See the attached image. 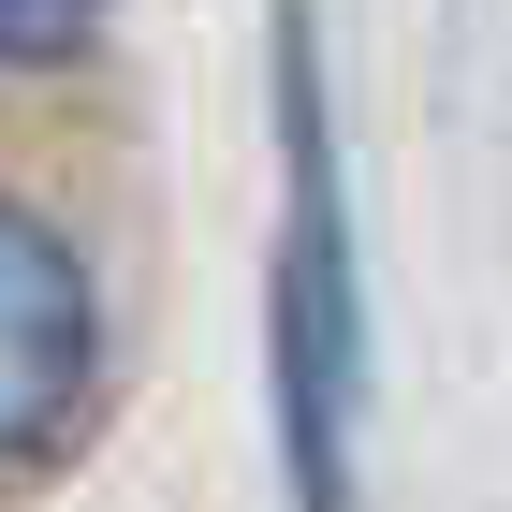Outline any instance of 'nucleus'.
<instances>
[{
	"label": "nucleus",
	"instance_id": "1",
	"mask_svg": "<svg viewBox=\"0 0 512 512\" xmlns=\"http://www.w3.org/2000/svg\"><path fill=\"white\" fill-rule=\"evenodd\" d=\"M278 132H293V220H278V454L293 512H352V220L322 147L308 30H278Z\"/></svg>",
	"mask_w": 512,
	"mask_h": 512
},
{
	"label": "nucleus",
	"instance_id": "2",
	"mask_svg": "<svg viewBox=\"0 0 512 512\" xmlns=\"http://www.w3.org/2000/svg\"><path fill=\"white\" fill-rule=\"evenodd\" d=\"M88 366H103L88 264L44 235L30 205H0V469H30L44 439L88 410Z\"/></svg>",
	"mask_w": 512,
	"mask_h": 512
},
{
	"label": "nucleus",
	"instance_id": "3",
	"mask_svg": "<svg viewBox=\"0 0 512 512\" xmlns=\"http://www.w3.org/2000/svg\"><path fill=\"white\" fill-rule=\"evenodd\" d=\"M103 30V0H0V74H30V59H74Z\"/></svg>",
	"mask_w": 512,
	"mask_h": 512
}]
</instances>
